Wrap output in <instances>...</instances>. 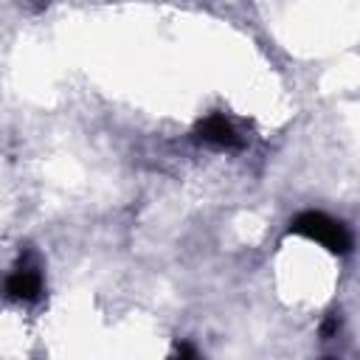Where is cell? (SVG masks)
Masks as SVG:
<instances>
[{"label":"cell","mask_w":360,"mask_h":360,"mask_svg":"<svg viewBox=\"0 0 360 360\" xmlns=\"http://www.w3.org/2000/svg\"><path fill=\"white\" fill-rule=\"evenodd\" d=\"M290 233L307 236V239L323 245L335 256H346L352 250V233H349V228L340 219H335V217H329L323 211H301L298 217L290 219Z\"/></svg>","instance_id":"1"},{"label":"cell","mask_w":360,"mask_h":360,"mask_svg":"<svg viewBox=\"0 0 360 360\" xmlns=\"http://www.w3.org/2000/svg\"><path fill=\"white\" fill-rule=\"evenodd\" d=\"M42 290H45V284H42L39 264H37L34 253L25 250L6 278V295L11 301H20V304H34L42 298Z\"/></svg>","instance_id":"2"},{"label":"cell","mask_w":360,"mask_h":360,"mask_svg":"<svg viewBox=\"0 0 360 360\" xmlns=\"http://www.w3.org/2000/svg\"><path fill=\"white\" fill-rule=\"evenodd\" d=\"M194 135H197V141H202V143H208V146H214V149H239V146H242L239 132H236L233 124H231L225 115H219V112H211V115L200 118L197 127H194Z\"/></svg>","instance_id":"3"},{"label":"cell","mask_w":360,"mask_h":360,"mask_svg":"<svg viewBox=\"0 0 360 360\" xmlns=\"http://www.w3.org/2000/svg\"><path fill=\"white\" fill-rule=\"evenodd\" d=\"M338 329H340V318H338V312H329V315L323 318V323H321V338L329 340V338L338 335Z\"/></svg>","instance_id":"4"},{"label":"cell","mask_w":360,"mask_h":360,"mask_svg":"<svg viewBox=\"0 0 360 360\" xmlns=\"http://www.w3.org/2000/svg\"><path fill=\"white\" fill-rule=\"evenodd\" d=\"M174 354H180V357H197V349L188 346V343H177L174 346Z\"/></svg>","instance_id":"5"},{"label":"cell","mask_w":360,"mask_h":360,"mask_svg":"<svg viewBox=\"0 0 360 360\" xmlns=\"http://www.w3.org/2000/svg\"><path fill=\"white\" fill-rule=\"evenodd\" d=\"M45 6H48V0H34V3H31L34 11H39V8H45Z\"/></svg>","instance_id":"6"}]
</instances>
